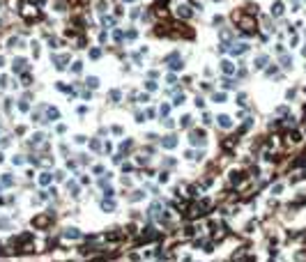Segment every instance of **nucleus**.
Masks as SVG:
<instances>
[{
  "instance_id": "f257e3e1",
  "label": "nucleus",
  "mask_w": 306,
  "mask_h": 262,
  "mask_svg": "<svg viewBox=\"0 0 306 262\" xmlns=\"http://www.w3.org/2000/svg\"><path fill=\"white\" fill-rule=\"evenodd\" d=\"M233 19L237 21V25H239V30H242L244 34H253L258 28H256V19H253V14H239V11H235L233 14Z\"/></svg>"
},
{
  "instance_id": "f03ea898",
  "label": "nucleus",
  "mask_w": 306,
  "mask_h": 262,
  "mask_svg": "<svg viewBox=\"0 0 306 262\" xmlns=\"http://www.w3.org/2000/svg\"><path fill=\"white\" fill-rule=\"evenodd\" d=\"M19 11H21V16L26 21H39L42 19V11H39L37 5H32V0H21Z\"/></svg>"
},
{
  "instance_id": "7ed1b4c3",
  "label": "nucleus",
  "mask_w": 306,
  "mask_h": 262,
  "mask_svg": "<svg viewBox=\"0 0 306 262\" xmlns=\"http://www.w3.org/2000/svg\"><path fill=\"white\" fill-rule=\"evenodd\" d=\"M170 25V34H175V37H186V39H193V30L189 25H184V23L175 21V23H168Z\"/></svg>"
},
{
  "instance_id": "20e7f679",
  "label": "nucleus",
  "mask_w": 306,
  "mask_h": 262,
  "mask_svg": "<svg viewBox=\"0 0 306 262\" xmlns=\"http://www.w3.org/2000/svg\"><path fill=\"white\" fill-rule=\"evenodd\" d=\"M150 218H154V221H159V223H168V214H166V209H163V205L161 202H154V205L150 207Z\"/></svg>"
},
{
  "instance_id": "39448f33",
  "label": "nucleus",
  "mask_w": 306,
  "mask_h": 262,
  "mask_svg": "<svg viewBox=\"0 0 306 262\" xmlns=\"http://www.w3.org/2000/svg\"><path fill=\"white\" fill-rule=\"evenodd\" d=\"M161 237V232L154 230V228H143L138 235V244H148V241H157Z\"/></svg>"
},
{
  "instance_id": "423d86ee",
  "label": "nucleus",
  "mask_w": 306,
  "mask_h": 262,
  "mask_svg": "<svg viewBox=\"0 0 306 262\" xmlns=\"http://www.w3.org/2000/svg\"><path fill=\"white\" fill-rule=\"evenodd\" d=\"M163 65H168L173 71H180V69H182V55L177 53V51H173L170 55L163 57Z\"/></svg>"
},
{
  "instance_id": "0eeeda50",
  "label": "nucleus",
  "mask_w": 306,
  "mask_h": 262,
  "mask_svg": "<svg viewBox=\"0 0 306 262\" xmlns=\"http://www.w3.org/2000/svg\"><path fill=\"white\" fill-rule=\"evenodd\" d=\"M53 223V214H37V216L32 218V225L37 230H44V228H49V225Z\"/></svg>"
},
{
  "instance_id": "6e6552de",
  "label": "nucleus",
  "mask_w": 306,
  "mask_h": 262,
  "mask_svg": "<svg viewBox=\"0 0 306 262\" xmlns=\"http://www.w3.org/2000/svg\"><path fill=\"white\" fill-rule=\"evenodd\" d=\"M189 140H191V145H205L207 143V133H205L203 129H193L189 133Z\"/></svg>"
},
{
  "instance_id": "1a4fd4ad",
  "label": "nucleus",
  "mask_w": 306,
  "mask_h": 262,
  "mask_svg": "<svg viewBox=\"0 0 306 262\" xmlns=\"http://www.w3.org/2000/svg\"><path fill=\"white\" fill-rule=\"evenodd\" d=\"M51 62H53V67H55V69H64V67L69 65V55H67V53L53 55V57H51Z\"/></svg>"
},
{
  "instance_id": "9d476101",
  "label": "nucleus",
  "mask_w": 306,
  "mask_h": 262,
  "mask_svg": "<svg viewBox=\"0 0 306 262\" xmlns=\"http://www.w3.org/2000/svg\"><path fill=\"white\" fill-rule=\"evenodd\" d=\"M237 143H239V140H237V136L223 138V140H221V149H223V152H233V149L237 147Z\"/></svg>"
},
{
  "instance_id": "9b49d317",
  "label": "nucleus",
  "mask_w": 306,
  "mask_h": 262,
  "mask_svg": "<svg viewBox=\"0 0 306 262\" xmlns=\"http://www.w3.org/2000/svg\"><path fill=\"white\" fill-rule=\"evenodd\" d=\"M228 51H230L233 55H242V53H246V51H249V44H244V42H235V44L228 46Z\"/></svg>"
},
{
  "instance_id": "f8f14e48",
  "label": "nucleus",
  "mask_w": 306,
  "mask_h": 262,
  "mask_svg": "<svg viewBox=\"0 0 306 262\" xmlns=\"http://www.w3.org/2000/svg\"><path fill=\"white\" fill-rule=\"evenodd\" d=\"M26 67H28V62L23 60V57H14V65H12V69H14L16 74H23V71H26Z\"/></svg>"
},
{
  "instance_id": "ddd939ff",
  "label": "nucleus",
  "mask_w": 306,
  "mask_h": 262,
  "mask_svg": "<svg viewBox=\"0 0 306 262\" xmlns=\"http://www.w3.org/2000/svg\"><path fill=\"white\" fill-rule=\"evenodd\" d=\"M219 67H221V71L226 74V76H233V74H235V65H233L230 60H223Z\"/></svg>"
},
{
  "instance_id": "4468645a",
  "label": "nucleus",
  "mask_w": 306,
  "mask_h": 262,
  "mask_svg": "<svg viewBox=\"0 0 306 262\" xmlns=\"http://www.w3.org/2000/svg\"><path fill=\"white\" fill-rule=\"evenodd\" d=\"M58 117H60V110H58V108H53V106L46 108V122H53V120H58Z\"/></svg>"
},
{
  "instance_id": "2eb2a0df",
  "label": "nucleus",
  "mask_w": 306,
  "mask_h": 262,
  "mask_svg": "<svg viewBox=\"0 0 306 262\" xmlns=\"http://www.w3.org/2000/svg\"><path fill=\"white\" fill-rule=\"evenodd\" d=\"M216 122H219L221 129H230V126H233V120L228 117V115H219V120H216Z\"/></svg>"
},
{
  "instance_id": "dca6fc26",
  "label": "nucleus",
  "mask_w": 306,
  "mask_h": 262,
  "mask_svg": "<svg viewBox=\"0 0 306 262\" xmlns=\"http://www.w3.org/2000/svg\"><path fill=\"white\" fill-rule=\"evenodd\" d=\"M191 14H193V11H191V7H186V5H180V7H177V16H180V19H189Z\"/></svg>"
},
{
  "instance_id": "f3484780",
  "label": "nucleus",
  "mask_w": 306,
  "mask_h": 262,
  "mask_svg": "<svg viewBox=\"0 0 306 262\" xmlns=\"http://www.w3.org/2000/svg\"><path fill=\"white\" fill-rule=\"evenodd\" d=\"M64 239H81V232L76 228H67L64 230Z\"/></svg>"
},
{
  "instance_id": "a211bd4d",
  "label": "nucleus",
  "mask_w": 306,
  "mask_h": 262,
  "mask_svg": "<svg viewBox=\"0 0 306 262\" xmlns=\"http://www.w3.org/2000/svg\"><path fill=\"white\" fill-rule=\"evenodd\" d=\"M161 145H163V147H168V149H173L175 145H177V138H175V136H166L161 140Z\"/></svg>"
},
{
  "instance_id": "6ab92c4d",
  "label": "nucleus",
  "mask_w": 306,
  "mask_h": 262,
  "mask_svg": "<svg viewBox=\"0 0 306 262\" xmlns=\"http://www.w3.org/2000/svg\"><path fill=\"white\" fill-rule=\"evenodd\" d=\"M101 209H104V212H111V209H115V202L111 200V195H106L104 200H101Z\"/></svg>"
},
{
  "instance_id": "aec40b11",
  "label": "nucleus",
  "mask_w": 306,
  "mask_h": 262,
  "mask_svg": "<svg viewBox=\"0 0 306 262\" xmlns=\"http://www.w3.org/2000/svg\"><path fill=\"white\" fill-rule=\"evenodd\" d=\"M122 239V235L117 230H111V232H106V241H120Z\"/></svg>"
},
{
  "instance_id": "412c9836",
  "label": "nucleus",
  "mask_w": 306,
  "mask_h": 262,
  "mask_svg": "<svg viewBox=\"0 0 306 262\" xmlns=\"http://www.w3.org/2000/svg\"><path fill=\"white\" fill-rule=\"evenodd\" d=\"M108 99H111V101H113V103H117V101H120V99H122V92H120V90H117V87H115V90H111V92H108Z\"/></svg>"
},
{
  "instance_id": "4be33fe9",
  "label": "nucleus",
  "mask_w": 306,
  "mask_h": 262,
  "mask_svg": "<svg viewBox=\"0 0 306 262\" xmlns=\"http://www.w3.org/2000/svg\"><path fill=\"white\" fill-rule=\"evenodd\" d=\"M51 179H53V175H51V172H42V175H39V184H42V186H49V184H51Z\"/></svg>"
},
{
  "instance_id": "5701e85b",
  "label": "nucleus",
  "mask_w": 306,
  "mask_h": 262,
  "mask_svg": "<svg viewBox=\"0 0 306 262\" xmlns=\"http://www.w3.org/2000/svg\"><path fill=\"white\" fill-rule=\"evenodd\" d=\"M267 60H269V57H267V55H258V57H256V62H253V65H256L258 69H262L265 65H267Z\"/></svg>"
},
{
  "instance_id": "b1692460",
  "label": "nucleus",
  "mask_w": 306,
  "mask_h": 262,
  "mask_svg": "<svg viewBox=\"0 0 306 262\" xmlns=\"http://www.w3.org/2000/svg\"><path fill=\"white\" fill-rule=\"evenodd\" d=\"M168 113H170V103H161V108H159V115H161V120L168 117Z\"/></svg>"
},
{
  "instance_id": "393cba45",
  "label": "nucleus",
  "mask_w": 306,
  "mask_h": 262,
  "mask_svg": "<svg viewBox=\"0 0 306 262\" xmlns=\"http://www.w3.org/2000/svg\"><path fill=\"white\" fill-rule=\"evenodd\" d=\"M272 14H274V16H281V14H283V5H281V2H274V5H272Z\"/></svg>"
},
{
  "instance_id": "a878e982",
  "label": "nucleus",
  "mask_w": 306,
  "mask_h": 262,
  "mask_svg": "<svg viewBox=\"0 0 306 262\" xmlns=\"http://www.w3.org/2000/svg\"><path fill=\"white\" fill-rule=\"evenodd\" d=\"M288 138H290V143H299V140H302V133H299V131H290V133H288Z\"/></svg>"
},
{
  "instance_id": "bb28decb",
  "label": "nucleus",
  "mask_w": 306,
  "mask_h": 262,
  "mask_svg": "<svg viewBox=\"0 0 306 262\" xmlns=\"http://www.w3.org/2000/svg\"><path fill=\"white\" fill-rule=\"evenodd\" d=\"M67 191H69L72 195H78V184H76V182H69V184H67Z\"/></svg>"
},
{
  "instance_id": "cd10ccee",
  "label": "nucleus",
  "mask_w": 306,
  "mask_h": 262,
  "mask_svg": "<svg viewBox=\"0 0 306 262\" xmlns=\"http://www.w3.org/2000/svg\"><path fill=\"white\" fill-rule=\"evenodd\" d=\"M131 147H134V143H131V140H125V143H122V145H120V154H125V152H129V149H131Z\"/></svg>"
},
{
  "instance_id": "c85d7f7f",
  "label": "nucleus",
  "mask_w": 306,
  "mask_h": 262,
  "mask_svg": "<svg viewBox=\"0 0 306 262\" xmlns=\"http://www.w3.org/2000/svg\"><path fill=\"white\" fill-rule=\"evenodd\" d=\"M90 149H95V152H99V149H104V145L97 140V138H92L90 140Z\"/></svg>"
},
{
  "instance_id": "c756f323",
  "label": "nucleus",
  "mask_w": 306,
  "mask_h": 262,
  "mask_svg": "<svg viewBox=\"0 0 306 262\" xmlns=\"http://www.w3.org/2000/svg\"><path fill=\"white\" fill-rule=\"evenodd\" d=\"M85 85H87V87H92V90H95V87H99V78H95V76H90V78H87V80H85Z\"/></svg>"
},
{
  "instance_id": "7c9ffc66",
  "label": "nucleus",
  "mask_w": 306,
  "mask_h": 262,
  "mask_svg": "<svg viewBox=\"0 0 306 262\" xmlns=\"http://www.w3.org/2000/svg\"><path fill=\"white\" fill-rule=\"evenodd\" d=\"M184 92H177V94H175V106H182V103H184Z\"/></svg>"
},
{
  "instance_id": "2f4dec72",
  "label": "nucleus",
  "mask_w": 306,
  "mask_h": 262,
  "mask_svg": "<svg viewBox=\"0 0 306 262\" xmlns=\"http://www.w3.org/2000/svg\"><path fill=\"white\" fill-rule=\"evenodd\" d=\"M212 99H214L216 103H221V101H226V94H223V92H214V94H212Z\"/></svg>"
},
{
  "instance_id": "473e14b6",
  "label": "nucleus",
  "mask_w": 306,
  "mask_h": 262,
  "mask_svg": "<svg viewBox=\"0 0 306 262\" xmlns=\"http://www.w3.org/2000/svg\"><path fill=\"white\" fill-rule=\"evenodd\" d=\"M2 186H12L14 184V179H12V175H2V182H0Z\"/></svg>"
},
{
  "instance_id": "72a5a7b5",
  "label": "nucleus",
  "mask_w": 306,
  "mask_h": 262,
  "mask_svg": "<svg viewBox=\"0 0 306 262\" xmlns=\"http://www.w3.org/2000/svg\"><path fill=\"white\" fill-rule=\"evenodd\" d=\"M72 71H74V74H81V71H83V62H74V65H72Z\"/></svg>"
},
{
  "instance_id": "f704fd0d",
  "label": "nucleus",
  "mask_w": 306,
  "mask_h": 262,
  "mask_svg": "<svg viewBox=\"0 0 306 262\" xmlns=\"http://www.w3.org/2000/svg\"><path fill=\"white\" fill-rule=\"evenodd\" d=\"M19 110H23V113H26V110H30V103H28V99L19 101Z\"/></svg>"
},
{
  "instance_id": "c9c22d12",
  "label": "nucleus",
  "mask_w": 306,
  "mask_h": 262,
  "mask_svg": "<svg viewBox=\"0 0 306 262\" xmlns=\"http://www.w3.org/2000/svg\"><path fill=\"white\" fill-rule=\"evenodd\" d=\"M90 57H92V60H99V57H101V48H92L90 51Z\"/></svg>"
},
{
  "instance_id": "e433bc0d",
  "label": "nucleus",
  "mask_w": 306,
  "mask_h": 262,
  "mask_svg": "<svg viewBox=\"0 0 306 262\" xmlns=\"http://www.w3.org/2000/svg\"><path fill=\"white\" fill-rule=\"evenodd\" d=\"M281 62H283V67H285V69H290V65H292V57H290V55H283V57H281Z\"/></svg>"
},
{
  "instance_id": "4c0bfd02",
  "label": "nucleus",
  "mask_w": 306,
  "mask_h": 262,
  "mask_svg": "<svg viewBox=\"0 0 306 262\" xmlns=\"http://www.w3.org/2000/svg\"><path fill=\"white\" fill-rule=\"evenodd\" d=\"M180 126H191V115H184V117L180 120Z\"/></svg>"
},
{
  "instance_id": "58836bf2",
  "label": "nucleus",
  "mask_w": 306,
  "mask_h": 262,
  "mask_svg": "<svg viewBox=\"0 0 306 262\" xmlns=\"http://www.w3.org/2000/svg\"><path fill=\"white\" fill-rule=\"evenodd\" d=\"M113 39L115 42H122V39H125V32L122 30H113Z\"/></svg>"
},
{
  "instance_id": "ea45409f",
  "label": "nucleus",
  "mask_w": 306,
  "mask_h": 262,
  "mask_svg": "<svg viewBox=\"0 0 306 262\" xmlns=\"http://www.w3.org/2000/svg\"><path fill=\"white\" fill-rule=\"evenodd\" d=\"M221 39H223V42H230V39H233L230 30H221Z\"/></svg>"
},
{
  "instance_id": "a19ab883",
  "label": "nucleus",
  "mask_w": 306,
  "mask_h": 262,
  "mask_svg": "<svg viewBox=\"0 0 306 262\" xmlns=\"http://www.w3.org/2000/svg\"><path fill=\"white\" fill-rule=\"evenodd\" d=\"M21 80H23V85H30V83H32V76H30V74H26V71H23Z\"/></svg>"
},
{
  "instance_id": "79ce46f5",
  "label": "nucleus",
  "mask_w": 306,
  "mask_h": 262,
  "mask_svg": "<svg viewBox=\"0 0 306 262\" xmlns=\"http://www.w3.org/2000/svg\"><path fill=\"white\" fill-rule=\"evenodd\" d=\"M42 140H44V133H35L32 136V145H39Z\"/></svg>"
},
{
  "instance_id": "37998d69",
  "label": "nucleus",
  "mask_w": 306,
  "mask_h": 262,
  "mask_svg": "<svg viewBox=\"0 0 306 262\" xmlns=\"http://www.w3.org/2000/svg\"><path fill=\"white\" fill-rule=\"evenodd\" d=\"M101 21H104V25H113V23H115L113 16H101Z\"/></svg>"
},
{
  "instance_id": "c03bdc74",
  "label": "nucleus",
  "mask_w": 306,
  "mask_h": 262,
  "mask_svg": "<svg viewBox=\"0 0 306 262\" xmlns=\"http://www.w3.org/2000/svg\"><path fill=\"white\" fill-rule=\"evenodd\" d=\"M145 87H148V90H150V92H154V90H157V83H154V80H152V78H150V80H148V83H145Z\"/></svg>"
},
{
  "instance_id": "a18cd8bd",
  "label": "nucleus",
  "mask_w": 306,
  "mask_h": 262,
  "mask_svg": "<svg viewBox=\"0 0 306 262\" xmlns=\"http://www.w3.org/2000/svg\"><path fill=\"white\" fill-rule=\"evenodd\" d=\"M140 198H143V191H136V193H131V202H138Z\"/></svg>"
},
{
  "instance_id": "49530a36",
  "label": "nucleus",
  "mask_w": 306,
  "mask_h": 262,
  "mask_svg": "<svg viewBox=\"0 0 306 262\" xmlns=\"http://www.w3.org/2000/svg\"><path fill=\"white\" fill-rule=\"evenodd\" d=\"M163 124H166L168 129H173V126H175V120H170V117H163Z\"/></svg>"
},
{
  "instance_id": "de8ad7c7",
  "label": "nucleus",
  "mask_w": 306,
  "mask_h": 262,
  "mask_svg": "<svg viewBox=\"0 0 306 262\" xmlns=\"http://www.w3.org/2000/svg\"><path fill=\"white\" fill-rule=\"evenodd\" d=\"M159 182L166 184V182H168V172H161V175H159Z\"/></svg>"
},
{
  "instance_id": "09e8293b",
  "label": "nucleus",
  "mask_w": 306,
  "mask_h": 262,
  "mask_svg": "<svg viewBox=\"0 0 306 262\" xmlns=\"http://www.w3.org/2000/svg\"><path fill=\"white\" fill-rule=\"evenodd\" d=\"M7 83H9L7 76H0V87H7Z\"/></svg>"
},
{
  "instance_id": "8fccbe9b",
  "label": "nucleus",
  "mask_w": 306,
  "mask_h": 262,
  "mask_svg": "<svg viewBox=\"0 0 306 262\" xmlns=\"http://www.w3.org/2000/svg\"><path fill=\"white\" fill-rule=\"evenodd\" d=\"M136 37H138L136 30H129V32H127V39H136Z\"/></svg>"
},
{
  "instance_id": "3c124183",
  "label": "nucleus",
  "mask_w": 306,
  "mask_h": 262,
  "mask_svg": "<svg viewBox=\"0 0 306 262\" xmlns=\"http://www.w3.org/2000/svg\"><path fill=\"white\" fill-rule=\"evenodd\" d=\"M163 166H166V168H173V166H175V159H166V161H163Z\"/></svg>"
},
{
  "instance_id": "603ef678",
  "label": "nucleus",
  "mask_w": 306,
  "mask_h": 262,
  "mask_svg": "<svg viewBox=\"0 0 306 262\" xmlns=\"http://www.w3.org/2000/svg\"><path fill=\"white\" fill-rule=\"evenodd\" d=\"M196 106H198V108H203V106H205V101H203V97H196Z\"/></svg>"
},
{
  "instance_id": "864d4df0",
  "label": "nucleus",
  "mask_w": 306,
  "mask_h": 262,
  "mask_svg": "<svg viewBox=\"0 0 306 262\" xmlns=\"http://www.w3.org/2000/svg\"><path fill=\"white\" fill-rule=\"evenodd\" d=\"M108 39V32H99V42H106Z\"/></svg>"
},
{
  "instance_id": "5fc2aeb1",
  "label": "nucleus",
  "mask_w": 306,
  "mask_h": 262,
  "mask_svg": "<svg viewBox=\"0 0 306 262\" xmlns=\"http://www.w3.org/2000/svg\"><path fill=\"white\" fill-rule=\"evenodd\" d=\"M12 161H14V166H19V163H23V156H14Z\"/></svg>"
},
{
  "instance_id": "6e6d98bb",
  "label": "nucleus",
  "mask_w": 306,
  "mask_h": 262,
  "mask_svg": "<svg viewBox=\"0 0 306 262\" xmlns=\"http://www.w3.org/2000/svg\"><path fill=\"white\" fill-rule=\"evenodd\" d=\"M237 101H239V106H244V101H246V94H239V97H237Z\"/></svg>"
},
{
  "instance_id": "4d7b16f0",
  "label": "nucleus",
  "mask_w": 306,
  "mask_h": 262,
  "mask_svg": "<svg viewBox=\"0 0 306 262\" xmlns=\"http://www.w3.org/2000/svg\"><path fill=\"white\" fill-rule=\"evenodd\" d=\"M55 179H58V182H62V179H64V172L58 170V172H55Z\"/></svg>"
},
{
  "instance_id": "13d9d810",
  "label": "nucleus",
  "mask_w": 306,
  "mask_h": 262,
  "mask_svg": "<svg viewBox=\"0 0 306 262\" xmlns=\"http://www.w3.org/2000/svg\"><path fill=\"white\" fill-rule=\"evenodd\" d=\"M92 170H95L97 175H101V172H104V166H95V168H92Z\"/></svg>"
},
{
  "instance_id": "bf43d9fd",
  "label": "nucleus",
  "mask_w": 306,
  "mask_h": 262,
  "mask_svg": "<svg viewBox=\"0 0 306 262\" xmlns=\"http://www.w3.org/2000/svg\"><path fill=\"white\" fill-rule=\"evenodd\" d=\"M154 5H163V7H166V5H168V0H157Z\"/></svg>"
},
{
  "instance_id": "052dcab7",
  "label": "nucleus",
  "mask_w": 306,
  "mask_h": 262,
  "mask_svg": "<svg viewBox=\"0 0 306 262\" xmlns=\"http://www.w3.org/2000/svg\"><path fill=\"white\" fill-rule=\"evenodd\" d=\"M2 65H5V57H2V55H0V67H2Z\"/></svg>"
},
{
  "instance_id": "680f3d73",
  "label": "nucleus",
  "mask_w": 306,
  "mask_h": 262,
  "mask_svg": "<svg viewBox=\"0 0 306 262\" xmlns=\"http://www.w3.org/2000/svg\"><path fill=\"white\" fill-rule=\"evenodd\" d=\"M2 159H5V156H2V154H0V163H2Z\"/></svg>"
},
{
  "instance_id": "e2e57ef3",
  "label": "nucleus",
  "mask_w": 306,
  "mask_h": 262,
  "mask_svg": "<svg viewBox=\"0 0 306 262\" xmlns=\"http://www.w3.org/2000/svg\"><path fill=\"white\" fill-rule=\"evenodd\" d=\"M125 2H134V0H125Z\"/></svg>"
},
{
  "instance_id": "0e129e2a",
  "label": "nucleus",
  "mask_w": 306,
  "mask_h": 262,
  "mask_svg": "<svg viewBox=\"0 0 306 262\" xmlns=\"http://www.w3.org/2000/svg\"><path fill=\"white\" fill-rule=\"evenodd\" d=\"M32 2H35V0H32ZM37 2H44V0H37Z\"/></svg>"
},
{
  "instance_id": "69168bd1",
  "label": "nucleus",
  "mask_w": 306,
  "mask_h": 262,
  "mask_svg": "<svg viewBox=\"0 0 306 262\" xmlns=\"http://www.w3.org/2000/svg\"><path fill=\"white\" fill-rule=\"evenodd\" d=\"M304 55H306V48H304Z\"/></svg>"
}]
</instances>
